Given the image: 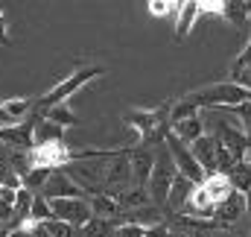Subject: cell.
<instances>
[{"label":"cell","instance_id":"obj_1","mask_svg":"<svg viewBox=\"0 0 251 237\" xmlns=\"http://www.w3.org/2000/svg\"><path fill=\"white\" fill-rule=\"evenodd\" d=\"M170 112H173V106H158V109H126L123 123L131 126V129L140 135V147L161 149V147L167 144L170 129H173Z\"/></svg>","mask_w":251,"mask_h":237},{"label":"cell","instance_id":"obj_2","mask_svg":"<svg viewBox=\"0 0 251 237\" xmlns=\"http://www.w3.org/2000/svg\"><path fill=\"white\" fill-rule=\"evenodd\" d=\"M100 76H105V64H82L79 70H73L70 76H64L62 82H56L50 91H44L41 97H35V115L44 118L50 109L64 106V100H70L79 88H85L88 82H94Z\"/></svg>","mask_w":251,"mask_h":237},{"label":"cell","instance_id":"obj_3","mask_svg":"<svg viewBox=\"0 0 251 237\" xmlns=\"http://www.w3.org/2000/svg\"><path fill=\"white\" fill-rule=\"evenodd\" d=\"M178 176V167H176V161H173V155H170V149H167V144L158 149V155H155V170H152V178H149V196H152V202L164 211L167 208V199H170V187H173V181Z\"/></svg>","mask_w":251,"mask_h":237},{"label":"cell","instance_id":"obj_4","mask_svg":"<svg viewBox=\"0 0 251 237\" xmlns=\"http://www.w3.org/2000/svg\"><path fill=\"white\" fill-rule=\"evenodd\" d=\"M128 149H131V147H120L117 155L108 158V161L102 164V190L111 193V196H117V193H123V190H128V187H134V181H131Z\"/></svg>","mask_w":251,"mask_h":237},{"label":"cell","instance_id":"obj_5","mask_svg":"<svg viewBox=\"0 0 251 237\" xmlns=\"http://www.w3.org/2000/svg\"><path fill=\"white\" fill-rule=\"evenodd\" d=\"M210 135L222 144V147H228V152L237 158V161H246L251 155V138L243 132V129H237V126H231L225 118H210Z\"/></svg>","mask_w":251,"mask_h":237},{"label":"cell","instance_id":"obj_6","mask_svg":"<svg viewBox=\"0 0 251 237\" xmlns=\"http://www.w3.org/2000/svg\"><path fill=\"white\" fill-rule=\"evenodd\" d=\"M167 149H170V155H173V161H176V167H178L181 176H187L193 184H204L207 173H204L201 164L196 161L193 149H190L184 141H178V138L173 135V129H170V135H167Z\"/></svg>","mask_w":251,"mask_h":237},{"label":"cell","instance_id":"obj_7","mask_svg":"<svg viewBox=\"0 0 251 237\" xmlns=\"http://www.w3.org/2000/svg\"><path fill=\"white\" fill-rule=\"evenodd\" d=\"M53 208V220H62L73 229H85L94 220L91 202L88 199H47Z\"/></svg>","mask_w":251,"mask_h":237},{"label":"cell","instance_id":"obj_8","mask_svg":"<svg viewBox=\"0 0 251 237\" xmlns=\"http://www.w3.org/2000/svg\"><path fill=\"white\" fill-rule=\"evenodd\" d=\"M155 155H158V149H149V147H140V144H134L128 149L134 187H149V178H152V170H155Z\"/></svg>","mask_w":251,"mask_h":237},{"label":"cell","instance_id":"obj_9","mask_svg":"<svg viewBox=\"0 0 251 237\" xmlns=\"http://www.w3.org/2000/svg\"><path fill=\"white\" fill-rule=\"evenodd\" d=\"M249 196L246 193H240V190H234L222 205H216V211H213V220H219V226L225 229V232H231L243 217H246V211H249Z\"/></svg>","mask_w":251,"mask_h":237},{"label":"cell","instance_id":"obj_10","mask_svg":"<svg viewBox=\"0 0 251 237\" xmlns=\"http://www.w3.org/2000/svg\"><path fill=\"white\" fill-rule=\"evenodd\" d=\"M199 184H193L187 176H176L173 181V187H170V199H167V208H164V214H184L190 205V196H193V190H196Z\"/></svg>","mask_w":251,"mask_h":237},{"label":"cell","instance_id":"obj_11","mask_svg":"<svg viewBox=\"0 0 251 237\" xmlns=\"http://www.w3.org/2000/svg\"><path fill=\"white\" fill-rule=\"evenodd\" d=\"M190 149H193L196 161L201 164V170H204L207 176L219 173V164H216V138H213V135H204V138H199V141H196Z\"/></svg>","mask_w":251,"mask_h":237},{"label":"cell","instance_id":"obj_12","mask_svg":"<svg viewBox=\"0 0 251 237\" xmlns=\"http://www.w3.org/2000/svg\"><path fill=\"white\" fill-rule=\"evenodd\" d=\"M201 18V6L199 0H181V9L176 15V41H184L193 30V24Z\"/></svg>","mask_w":251,"mask_h":237},{"label":"cell","instance_id":"obj_13","mask_svg":"<svg viewBox=\"0 0 251 237\" xmlns=\"http://www.w3.org/2000/svg\"><path fill=\"white\" fill-rule=\"evenodd\" d=\"M201 187L207 190V196H210L213 208H216V205H222V202L234 193V184H231V178L225 176V173H213V176H207Z\"/></svg>","mask_w":251,"mask_h":237},{"label":"cell","instance_id":"obj_14","mask_svg":"<svg viewBox=\"0 0 251 237\" xmlns=\"http://www.w3.org/2000/svg\"><path fill=\"white\" fill-rule=\"evenodd\" d=\"M204 126H207V123L201 120V115H199V118H187V120H181V123H176V126H173V135H176L178 141H184L187 147H193L199 138H204V135H207V132H204Z\"/></svg>","mask_w":251,"mask_h":237},{"label":"cell","instance_id":"obj_15","mask_svg":"<svg viewBox=\"0 0 251 237\" xmlns=\"http://www.w3.org/2000/svg\"><path fill=\"white\" fill-rule=\"evenodd\" d=\"M88 202H91L94 217H102V220H117L120 217L117 196H111V193H94V196H88Z\"/></svg>","mask_w":251,"mask_h":237},{"label":"cell","instance_id":"obj_16","mask_svg":"<svg viewBox=\"0 0 251 237\" xmlns=\"http://www.w3.org/2000/svg\"><path fill=\"white\" fill-rule=\"evenodd\" d=\"M117 205H120V211H137V208H149L155 202L146 187H128L123 193H117Z\"/></svg>","mask_w":251,"mask_h":237},{"label":"cell","instance_id":"obj_17","mask_svg":"<svg viewBox=\"0 0 251 237\" xmlns=\"http://www.w3.org/2000/svg\"><path fill=\"white\" fill-rule=\"evenodd\" d=\"M222 18L234 27H251V3L246 0H225V12Z\"/></svg>","mask_w":251,"mask_h":237},{"label":"cell","instance_id":"obj_18","mask_svg":"<svg viewBox=\"0 0 251 237\" xmlns=\"http://www.w3.org/2000/svg\"><path fill=\"white\" fill-rule=\"evenodd\" d=\"M62 141H64L62 126H56V123H50L47 118H38L35 115V147H41V144H62Z\"/></svg>","mask_w":251,"mask_h":237},{"label":"cell","instance_id":"obj_19","mask_svg":"<svg viewBox=\"0 0 251 237\" xmlns=\"http://www.w3.org/2000/svg\"><path fill=\"white\" fill-rule=\"evenodd\" d=\"M231 178V184H234V190H240V193H251V158L246 161H240V164H234V170L228 173Z\"/></svg>","mask_w":251,"mask_h":237},{"label":"cell","instance_id":"obj_20","mask_svg":"<svg viewBox=\"0 0 251 237\" xmlns=\"http://www.w3.org/2000/svg\"><path fill=\"white\" fill-rule=\"evenodd\" d=\"M44 118L50 120V123H56V126H62V129H70V126H79V118L70 112V106H56V109H50Z\"/></svg>","mask_w":251,"mask_h":237},{"label":"cell","instance_id":"obj_21","mask_svg":"<svg viewBox=\"0 0 251 237\" xmlns=\"http://www.w3.org/2000/svg\"><path fill=\"white\" fill-rule=\"evenodd\" d=\"M0 187H12V190L24 187V178L12 170V164H9V158L3 152H0Z\"/></svg>","mask_w":251,"mask_h":237},{"label":"cell","instance_id":"obj_22","mask_svg":"<svg viewBox=\"0 0 251 237\" xmlns=\"http://www.w3.org/2000/svg\"><path fill=\"white\" fill-rule=\"evenodd\" d=\"M53 173H56V170H29V173L24 176V187L32 190V193H41V190L47 187V181H50Z\"/></svg>","mask_w":251,"mask_h":237},{"label":"cell","instance_id":"obj_23","mask_svg":"<svg viewBox=\"0 0 251 237\" xmlns=\"http://www.w3.org/2000/svg\"><path fill=\"white\" fill-rule=\"evenodd\" d=\"M149 15L155 18H170V15H178L181 9V0H149Z\"/></svg>","mask_w":251,"mask_h":237},{"label":"cell","instance_id":"obj_24","mask_svg":"<svg viewBox=\"0 0 251 237\" xmlns=\"http://www.w3.org/2000/svg\"><path fill=\"white\" fill-rule=\"evenodd\" d=\"M29 220H32V223H47V220H53V208H50L47 196L35 193V202H32V214H29Z\"/></svg>","mask_w":251,"mask_h":237},{"label":"cell","instance_id":"obj_25","mask_svg":"<svg viewBox=\"0 0 251 237\" xmlns=\"http://www.w3.org/2000/svg\"><path fill=\"white\" fill-rule=\"evenodd\" d=\"M146 235H149V229L146 226H137V223H123L114 232V237H146Z\"/></svg>","mask_w":251,"mask_h":237},{"label":"cell","instance_id":"obj_26","mask_svg":"<svg viewBox=\"0 0 251 237\" xmlns=\"http://www.w3.org/2000/svg\"><path fill=\"white\" fill-rule=\"evenodd\" d=\"M228 112H234L237 118L243 120V132L251 138V103H246V106H237V109H228Z\"/></svg>","mask_w":251,"mask_h":237},{"label":"cell","instance_id":"obj_27","mask_svg":"<svg viewBox=\"0 0 251 237\" xmlns=\"http://www.w3.org/2000/svg\"><path fill=\"white\" fill-rule=\"evenodd\" d=\"M0 44H3V47H9V44H12L9 30H6V18H3V12H0Z\"/></svg>","mask_w":251,"mask_h":237},{"label":"cell","instance_id":"obj_28","mask_svg":"<svg viewBox=\"0 0 251 237\" xmlns=\"http://www.w3.org/2000/svg\"><path fill=\"white\" fill-rule=\"evenodd\" d=\"M9 237H29V235H26L24 229H18V232H12V235H9Z\"/></svg>","mask_w":251,"mask_h":237},{"label":"cell","instance_id":"obj_29","mask_svg":"<svg viewBox=\"0 0 251 237\" xmlns=\"http://www.w3.org/2000/svg\"><path fill=\"white\" fill-rule=\"evenodd\" d=\"M170 237H196V235H184V232H173Z\"/></svg>","mask_w":251,"mask_h":237}]
</instances>
